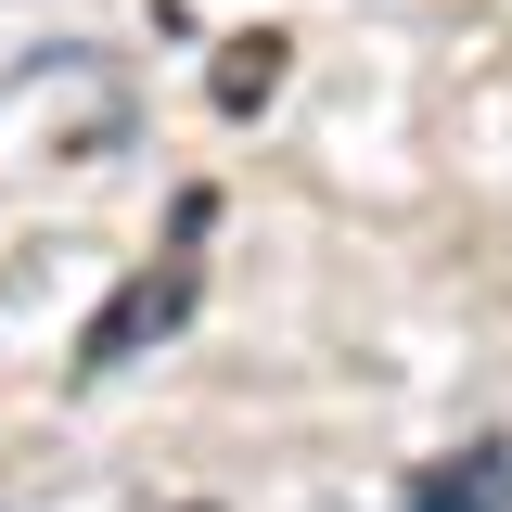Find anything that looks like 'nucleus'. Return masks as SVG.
I'll return each instance as SVG.
<instances>
[{"label": "nucleus", "mask_w": 512, "mask_h": 512, "mask_svg": "<svg viewBox=\"0 0 512 512\" xmlns=\"http://www.w3.org/2000/svg\"><path fill=\"white\" fill-rule=\"evenodd\" d=\"M192 320V256H154V269H128L116 295H103V320L77 333V372H128L154 333H180Z\"/></svg>", "instance_id": "nucleus-1"}, {"label": "nucleus", "mask_w": 512, "mask_h": 512, "mask_svg": "<svg viewBox=\"0 0 512 512\" xmlns=\"http://www.w3.org/2000/svg\"><path fill=\"white\" fill-rule=\"evenodd\" d=\"M397 512H512V448H461V461H436V474H410Z\"/></svg>", "instance_id": "nucleus-2"}, {"label": "nucleus", "mask_w": 512, "mask_h": 512, "mask_svg": "<svg viewBox=\"0 0 512 512\" xmlns=\"http://www.w3.org/2000/svg\"><path fill=\"white\" fill-rule=\"evenodd\" d=\"M269 90H282V39H231V52H218V103H231V116H256Z\"/></svg>", "instance_id": "nucleus-3"}]
</instances>
